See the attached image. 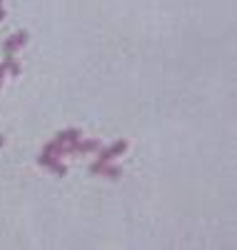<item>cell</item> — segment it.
Returning a JSON list of instances; mask_svg holds the SVG:
<instances>
[{
  "label": "cell",
  "instance_id": "cell-1",
  "mask_svg": "<svg viewBox=\"0 0 237 250\" xmlns=\"http://www.w3.org/2000/svg\"><path fill=\"white\" fill-rule=\"evenodd\" d=\"M90 173H93V175H102V178H113V180H118V178L122 175V168H118V165H113V163L95 160V163L90 165Z\"/></svg>",
  "mask_w": 237,
  "mask_h": 250
},
{
  "label": "cell",
  "instance_id": "cell-2",
  "mask_svg": "<svg viewBox=\"0 0 237 250\" xmlns=\"http://www.w3.org/2000/svg\"><path fill=\"white\" fill-rule=\"evenodd\" d=\"M102 148V143L98 138H88V140H75L70 143V155H80V153H98Z\"/></svg>",
  "mask_w": 237,
  "mask_h": 250
},
{
  "label": "cell",
  "instance_id": "cell-3",
  "mask_svg": "<svg viewBox=\"0 0 237 250\" xmlns=\"http://www.w3.org/2000/svg\"><path fill=\"white\" fill-rule=\"evenodd\" d=\"M125 150H127V140H115L110 148H100V150H98V153H100L98 160H102V163H113V160L120 158Z\"/></svg>",
  "mask_w": 237,
  "mask_h": 250
},
{
  "label": "cell",
  "instance_id": "cell-4",
  "mask_svg": "<svg viewBox=\"0 0 237 250\" xmlns=\"http://www.w3.org/2000/svg\"><path fill=\"white\" fill-rule=\"evenodd\" d=\"M38 163L42 165V168H50V170H53V173H58V175H68V168H65V163H60V158H55V155L40 153Z\"/></svg>",
  "mask_w": 237,
  "mask_h": 250
},
{
  "label": "cell",
  "instance_id": "cell-5",
  "mask_svg": "<svg viewBox=\"0 0 237 250\" xmlns=\"http://www.w3.org/2000/svg\"><path fill=\"white\" fill-rule=\"evenodd\" d=\"M28 38H30V35H28L25 30H18L15 35H10L5 43H3V50H5V53H15V50H20V48L28 43Z\"/></svg>",
  "mask_w": 237,
  "mask_h": 250
},
{
  "label": "cell",
  "instance_id": "cell-6",
  "mask_svg": "<svg viewBox=\"0 0 237 250\" xmlns=\"http://www.w3.org/2000/svg\"><path fill=\"white\" fill-rule=\"evenodd\" d=\"M80 138H82V130H80V128H68V130H60V133L55 135L58 143H65V145H70V143H75V140H80Z\"/></svg>",
  "mask_w": 237,
  "mask_h": 250
},
{
  "label": "cell",
  "instance_id": "cell-7",
  "mask_svg": "<svg viewBox=\"0 0 237 250\" xmlns=\"http://www.w3.org/2000/svg\"><path fill=\"white\" fill-rule=\"evenodd\" d=\"M3 70H5V73H10V75H18V73H20V62L13 58V53H8V55H5Z\"/></svg>",
  "mask_w": 237,
  "mask_h": 250
},
{
  "label": "cell",
  "instance_id": "cell-8",
  "mask_svg": "<svg viewBox=\"0 0 237 250\" xmlns=\"http://www.w3.org/2000/svg\"><path fill=\"white\" fill-rule=\"evenodd\" d=\"M3 78H5V70H3V65H0V88H3Z\"/></svg>",
  "mask_w": 237,
  "mask_h": 250
},
{
  "label": "cell",
  "instance_id": "cell-9",
  "mask_svg": "<svg viewBox=\"0 0 237 250\" xmlns=\"http://www.w3.org/2000/svg\"><path fill=\"white\" fill-rule=\"evenodd\" d=\"M3 18H5V8H3V5H0V20H3Z\"/></svg>",
  "mask_w": 237,
  "mask_h": 250
},
{
  "label": "cell",
  "instance_id": "cell-10",
  "mask_svg": "<svg viewBox=\"0 0 237 250\" xmlns=\"http://www.w3.org/2000/svg\"><path fill=\"white\" fill-rule=\"evenodd\" d=\"M3 145H5V135H0V148H3Z\"/></svg>",
  "mask_w": 237,
  "mask_h": 250
},
{
  "label": "cell",
  "instance_id": "cell-11",
  "mask_svg": "<svg viewBox=\"0 0 237 250\" xmlns=\"http://www.w3.org/2000/svg\"><path fill=\"white\" fill-rule=\"evenodd\" d=\"M0 5H3V0H0Z\"/></svg>",
  "mask_w": 237,
  "mask_h": 250
}]
</instances>
